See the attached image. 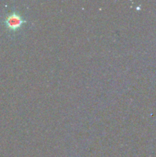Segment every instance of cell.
<instances>
[{
	"label": "cell",
	"instance_id": "obj_1",
	"mask_svg": "<svg viewBox=\"0 0 156 157\" xmlns=\"http://www.w3.org/2000/svg\"><path fill=\"white\" fill-rule=\"evenodd\" d=\"M23 22H24V20L22 19V18L15 12L9 14L5 20V23H6L7 28H9L11 30L18 29V28L21 27Z\"/></svg>",
	"mask_w": 156,
	"mask_h": 157
}]
</instances>
